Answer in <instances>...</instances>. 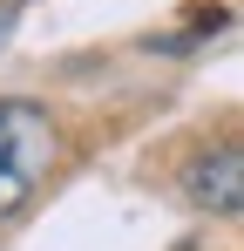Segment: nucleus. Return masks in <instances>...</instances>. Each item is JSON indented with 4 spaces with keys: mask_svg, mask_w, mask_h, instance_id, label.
<instances>
[{
    "mask_svg": "<svg viewBox=\"0 0 244 251\" xmlns=\"http://www.w3.org/2000/svg\"><path fill=\"white\" fill-rule=\"evenodd\" d=\"M183 197L197 210H217V217H238L244 204V156L224 143V150H210V156H197V163L183 170Z\"/></svg>",
    "mask_w": 244,
    "mask_h": 251,
    "instance_id": "obj_2",
    "label": "nucleus"
},
{
    "mask_svg": "<svg viewBox=\"0 0 244 251\" xmlns=\"http://www.w3.org/2000/svg\"><path fill=\"white\" fill-rule=\"evenodd\" d=\"M54 156H61L54 116L41 102H27V95H0V224L34 204V190L48 183Z\"/></svg>",
    "mask_w": 244,
    "mask_h": 251,
    "instance_id": "obj_1",
    "label": "nucleus"
}]
</instances>
